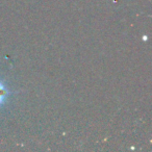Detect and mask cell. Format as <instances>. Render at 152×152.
<instances>
[{
  "label": "cell",
  "mask_w": 152,
  "mask_h": 152,
  "mask_svg": "<svg viewBox=\"0 0 152 152\" xmlns=\"http://www.w3.org/2000/svg\"><path fill=\"white\" fill-rule=\"evenodd\" d=\"M11 96V91L9 90L7 86L4 83V81L0 78V107L5 104V102L7 101V99Z\"/></svg>",
  "instance_id": "6da1fadb"
}]
</instances>
